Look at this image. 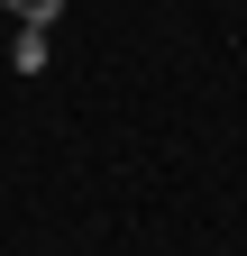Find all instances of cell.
Segmentation results:
<instances>
[{
	"mask_svg": "<svg viewBox=\"0 0 247 256\" xmlns=\"http://www.w3.org/2000/svg\"><path fill=\"white\" fill-rule=\"evenodd\" d=\"M0 10L28 18V28H55V18H64V0H0Z\"/></svg>",
	"mask_w": 247,
	"mask_h": 256,
	"instance_id": "1",
	"label": "cell"
}]
</instances>
